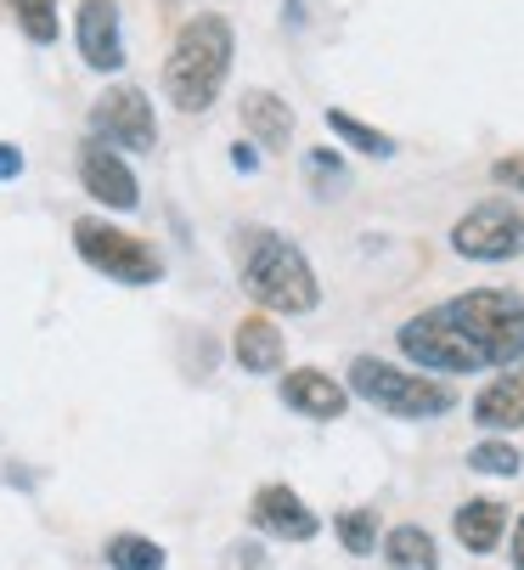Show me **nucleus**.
I'll return each instance as SVG.
<instances>
[{"label": "nucleus", "instance_id": "obj_6", "mask_svg": "<svg viewBox=\"0 0 524 570\" xmlns=\"http://www.w3.org/2000/svg\"><path fill=\"white\" fill-rule=\"evenodd\" d=\"M395 340H401V356H406V362H417V367H423V373H434V379H463V373H479V367H485V362H479V351L468 345V334L446 316V305L406 316Z\"/></svg>", "mask_w": 524, "mask_h": 570}, {"label": "nucleus", "instance_id": "obj_14", "mask_svg": "<svg viewBox=\"0 0 524 570\" xmlns=\"http://www.w3.org/2000/svg\"><path fill=\"white\" fill-rule=\"evenodd\" d=\"M237 119H243V130L254 136V147H266V153H283V147L294 141V108H288L277 91H243Z\"/></svg>", "mask_w": 524, "mask_h": 570}, {"label": "nucleus", "instance_id": "obj_16", "mask_svg": "<svg viewBox=\"0 0 524 570\" xmlns=\"http://www.w3.org/2000/svg\"><path fill=\"white\" fill-rule=\"evenodd\" d=\"M502 525H507V509L496 498H474V503L457 509V542L468 553H491L502 542Z\"/></svg>", "mask_w": 524, "mask_h": 570}, {"label": "nucleus", "instance_id": "obj_26", "mask_svg": "<svg viewBox=\"0 0 524 570\" xmlns=\"http://www.w3.org/2000/svg\"><path fill=\"white\" fill-rule=\"evenodd\" d=\"M513 570H524V514H518V525H513Z\"/></svg>", "mask_w": 524, "mask_h": 570}, {"label": "nucleus", "instance_id": "obj_17", "mask_svg": "<svg viewBox=\"0 0 524 570\" xmlns=\"http://www.w3.org/2000/svg\"><path fill=\"white\" fill-rule=\"evenodd\" d=\"M322 119H327V130H333L349 153H362V158H395V136H389V130H378V125H367V119H356V114H344V108H327Z\"/></svg>", "mask_w": 524, "mask_h": 570}, {"label": "nucleus", "instance_id": "obj_10", "mask_svg": "<svg viewBox=\"0 0 524 570\" xmlns=\"http://www.w3.org/2000/svg\"><path fill=\"white\" fill-rule=\"evenodd\" d=\"M248 520H254V531H266L277 542H310L322 531V520L310 514V503L294 492V485H283V480L259 485V492L248 498Z\"/></svg>", "mask_w": 524, "mask_h": 570}, {"label": "nucleus", "instance_id": "obj_1", "mask_svg": "<svg viewBox=\"0 0 524 570\" xmlns=\"http://www.w3.org/2000/svg\"><path fill=\"white\" fill-rule=\"evenodd\" d=\"M243 243V294L271 311V316H310L322 305V283H316V266L305 261V249L294 237L271 232V226H243L237 232Z\"/></svg>", "mask_w": 524, "mask_h": 570}, {"label": "nucleus", "instance_id": "obj_15", "mask_svg": "<svg viewBox=\"0 0 524 570\" xmlns=\"http://www.w3.org/2000/svg\"><path fill=\"white\" fill-rule=\"evenodd\" d=\"M474 424L485 430H524V362L502 367V379H491L479 395H474Z\"/></svg>", "mask_w": 524, "mask_h": 570}, {"label": "nucleus", "instance_id": "obj_2", "mask_svg": "<svg viewBox=\"0 0 524 570\" xmlns=\"http://www.w3.org/2000/svg\"><path fill=\"white\" fill-rule=\"evenodd\" d=\"M231 57H237L231 18H220V12L187 18L181 29H175V46H169V57H164V97H169V108L209 114L215 97L226 91Z\"/></svg>", "mask_w": 524, "mask_h": 570}, {"label": "nucleus", "instance_id": "obj_12", "mask_svg": "<svg viewBox=\"0 0 524 570\" xmlns=\"http://www.w3.org/2000/svg\"><path fill=\"white\" fill-rule=\"evenodd\" d=\"M277 395H283V406H294L299 419H316V424L344 419V406H349V384L322 373V367H288Z\"/></svg>", "mask_w": 524, "mask_h": 570}, {"label": "nucleus", "instance_id": "obj_7", "mask_svg": "<svg viewBox=\"0 0 524 570\" xmlns=\"http://www.w3.org/2000/svg\"><path fill=\"white\" fill-rule=\"evenodd\" d=\"M452 249L463 261H518L524 255V209L513 198H485L452 226Z\"/></svg>", "mask_w": 524, "mask_h": 570}, {"label": "nucleus", "instance_id": "obj_13", "mask_svg": "<svg viewBox=\"0 0 524 570\" xmlns=\"http://www.w3.org/2000/svg\"><path fill=\"white\" fill-rule=\"evenodd\" d=\"M231 356H237V367L243 373H283V362H288V340H283V328L271 322V311H248L237 328H231Z\"/></svg>", "mask_w": 524, "mask_h": 570}, {"label": "nucleus", "instance_id": "obj_21", "mask_svg": "<svg viewBox=\"0 0 524 570\" xmlns=\"http://www.w3.org/2000/svg\"><path fill=\"white\" fill-rule=\"evenodd\" d=\"M468 469H474V474H496V480H507V474H518V469H524V458H518V446H513V441H474Z\"/></svg>", "mask_w": 524, "mask_h": 570}, {"label": "nucleus", "instance_id": "obj_19", "mask_svg": "<svg viewBox=\"0 0 524 570\" xmlns=\"http://www.w3.org/2000/svg\"><path fill=\"white\" fill-rule=\"evenodd\" d=\"M102 559H108L113 570H164V548H158L152 537H136V531H119V537H108Z\"/></svg>", "mask_w": 524, "mask_h": 570}, {"label": "nucleus", "instance_id": "obj_4", "mask_svg": "<svg viewBox=\"0 0 524 570\" xmlns=\"http://www.w3.org/2000/svg\"><path fill=\"white\" fill-rule=\"evenodd\" d=\"M349 390H356L362 401H373L378 413H389V419H441V413H452V401H457V390L446 379L389 367L384 356H356L349 362Z\"/></svg>", "mask_w": 524, "mask_h": 570}, {"label": "nucleus", "instance_id": "obj_9", "mask_svg": "<svg viewBox=\"0 0 524 570\" xmlns=\"http://www.w3.org/2000/svg\"><path fill=\"white\" fill-rule=\"evenodd\" d=\"M79 181H85V193H91L102 209H136L141 204V181L125 165V153L97 141V136L79 141Z\"/></svg>", "mask_w": 524, "mask_h": 570}, {"label": "nucleus", "instance_id": "obj_18", "mask_svg": "<svg viewBox=\"0 0 524 570\" xmlns=\"http://www.w3.org/2000/svg\"><path fill=\"white\" fill-rule=\"evenodd\" d=\"M384 559H389V570H441V548H434V537L423 525H395L384 537Z\"/></svg>", "mask_w": 524, "mask_h": 570}, {"label": "nucleus", "instance_id": "obj_22", "mask_svg": "<svg viewBox=\"0 0 524 570\" xmlns=\"http://www.w3.org/2000/svg\"><path fill=\"white\" fill-rule=\"evenodd\" d=\"M333 531H338V542H344L349 553H373V548H378V514H373V509H344V514L333 520Z\"/></svg>", "mask_w": 524, "mask_h": 570}, {"label": "nucleus", "instance_id": "obj_25", "mask_svg": "<svg viewBox=\"0 0 524 570\" xmlns=\"http://www.w3.org/2000/svg\"><path fill=\"white\" fill-rule=\"evenodd\" d=\"M254 165H259V153H254V141H237V147H231V170H237V176H248Z\"/></svg>", "mask_w": 524, "mask_h": 570}, {"label": "nucleus", "instance_id": "obj_11", "mask_svg": "<svg viewBox=\"0 0 524 570\" xmlns=\"http://www.w3.org/2000/svg\"><path fill=\"white\" fill-rule=\"evenodd\" d=\"M73 40L85 68L119 73L125 68V29H119V0H79L73 12Z\"/></svg>", "mask_w": 524, "mask_h": 570}, {"label": "nucleus", "instance_id": "obj_5", "mask_svg": "<svg viewBox=\"0 0 524 570\" xmlns=\"http://www.w3.org/2000/svg\"><path fill=\"white\" fill-rule=\"evenodd\" d=\"M73 249H79V261L91 272H102V277H113L125 288H147V283L164 277V255L152 249V243L136 237V232H119L102 215H79L73 220Z\"/></svg>", "mask_w": 524, "mask_h": 570}, {"label": "nucleus", "instance_id": "obj_20", "mask_svg": "<svg viewBox=\"0 0 524 570\" xmlns=\"http://www.w3.org/2000/svg\"><path fill=\"white\" fill-rule=\"evenodd\" d=\"M12 7V18H18V29L34 40V46H51L57 35H62V18H57V0H7Z\"/></svg>", "mask_w": 524, "mask_h": 570}, {"label": "nucleus", "instance_id": "obj_23", "mask_svg": "<svg viewBox=\"0 0 524 570\" xmlns=\"http://www.w3.org/2000/svg\"><path fill=\"white\" fill-rule=\"evenodd\" d=\"M491 181L524 198V153H502V158H496V165H491Z\"/></svg>", "mask_w": 524, "mask_h": 570}, {"label": "nucleus", "instance_id": "obj_24", "mask_svg": "<svg viewBox=\"0 0 524 570\" xmlns=\"http://www.w3.org/2000/svg\"><path fill=\"white\" fill-rule=\"evenodd\" d=\"M23 176V153L12 141H0V181H18Z\"/></svg>", "mask_w": 524, "mask_h": 570}, {"label": "nucleus", "instance_id": "obj_3", "mask_svg": "<svg viewBox=\"0 0 524 570\" xmlns=\"http://www.w3.org/2000/svg\"><path fill=\"white\" fill-rule=\"evenodd\" d=\"M446 316L468 334L485 367H513L524 362V294L507 288H468L446 299Z\"/></svg>", "mask_w": 524, "mask_h": 570}, {"label": "nucleus", "instance_id": "obj_8", "mask_svg": "<svg viewBox=\"0 0 524 570\" xmlns=\"http://www.w3.org/2000/svg\"><path fill=\"white\" fill-rule=\"evenodd\" d=\"M91 136L119 147V153H152L158 147V119H152V102L147 91L136 86H113L91 102Z\"/></svg>", "mask_w": 524, "mask_h": 570}]
</instances>
